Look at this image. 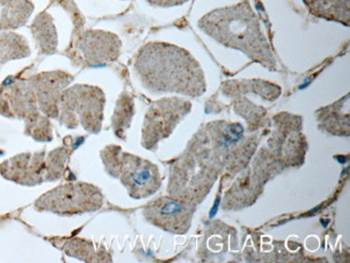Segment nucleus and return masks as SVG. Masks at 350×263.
Returning a JSON list of instances; mask_svg holds the SVG:
<instances>
[{
  "label": "nucleus",
  "mask_w": 350,
  "mask_h": 263,
  "mask_svg": "<svg viewBox=\"0 0 350 263\" xmlns=\"http://www.w3.org/2000/svg\"><path fill=\"white\" fill-rule=\"evenodd\" d=\"M134 71L150 93H176L196 99L207 89L201 65L189 51L172 43L145 45L135 58Z\"/></svg>",
  "instance_id": "nucleus-1"
},
{
  "label": "nucleus",
  "mask_w": 350,
  "mask_h": 263,
  "mask_svg": "<svg viewBox=\"0 0 350 263\" xmlns=\"http://www.w3.org/2000/svg\"><path fill=\"white\" fill-rule=\"evenodd\" d=\"M198 27L222 46L241 51L269 71L276 69V61L259 18L247 0L207 13L198 21Z\"/></svg>",
  "instance_id": "nucleus-2"
},
{
  "label": "nucleus",
  "mask_w": 350,
  "mask_h": 263,
  "mask_svg": "<svg viewBox=\"0 0 350 263\" xmlns=\"http://www.w3.org/2000/svg\"><path fill=\"white\" fill-rule=\"evenodd\" d=\"M189 147L222 173L243 171L256 151L254 137H245L239 123L213 121L196 132Z\"/></svg>",
  "instance_id": "nucleus-3"
},
{
  "label": "nucleus",
  "mask_w": 350,
  "mask_h": 263,
  "mask_svg": "<svg viewBox=\"0 0 350 263\" xmlns=\"http://www.w3.org/2000/svg\"><path fill=\"white\" fill-rule=\"evenodd\" d=\"M106 172L121 181L134 200L152 197L162 186L159 167L149 160L123 152L116 145L106 146L100 151Z\"/></svg>",
  "instance_id": "nucleus-4"
},
{
  "label": "nucleus",
  "mask_w": 350,
  "mask_h": 263,
  "mask_svg": "<svg viewBox=\"0 0 350 263\" xmlns=\"http://www.w3.org/2000/svg\"><path fill=\"white\" fill-rule=\"evenodd\" d=\"M220 174L188 146L170 165L168 195L198 205L211 192Z\"/></svg>",
  "instance_id": "nucleus-5"
},
{
  "label": "nucleus",
  "mask_w": 350,
  "mask_h": 263,
  "mask_svg": "<svg viewBox=\"0 0 350 263\" xmlns=\"http://www.w3.org/2000/svg\"><path fill=\"white\" fill-rule=\"evenodd\" d=\"M106 97L100 88L76 84L64 90L59 107V123L69 129L81 125L91 134L102 131Z\"/></svg>",
  "instance_id": "nucleus-6"
},
{
  "label": "nucleus",
  "mask_w": 350,
  "mask_h": 263,
  "mask_svg": "<svg viewBox=\"0 0 350 263\" xmlns=\"http://www.w3.org/2000/svg\"><path fill=\"white\" fill-rule=\"evenodd\" d=\"M104 205V195L94 185L87 182H68L41 195L35 210L57 216H77L93 213Z\"/></svg>",
  "instance_id": "nucleus-7"
},
{
  "label": "nucleus",
  "mask_w": 350,
  "mask_h": 263,
  "mask_svg": "<svg viewBox=\"0 0 350 263\" xmlns=\"http://www.w3.org/2000/svg\"><path fill=\"white\" fill-rule=\"evenodd\" d=\"M191 109V101L181 97H164L154 101L146 112L142 124V147L150 151L158 149L160 142L173 134Z\"/></svg>",
  "instance_id": "nucleus-8"
},
{
  "label": "nucleus",
  "mask_w": 350,
  "mask_h": 263,
  "mask_svg": "<svg viewBox=\"0 0 350 263\" xmlns=\"http://www.w3.org/2000/svg\"><path fill=\"white\" fill-rule=\"evenodd\" d=\"M274 135L269 142V153L277 165H301L307 149L304 135L301 133L302 118L282 112L275 116Z\"/></svg>",
  "instance_id": "nucleus-9"
},
{
  "label": "nucleus",
  "mask_w": 350,
  "mask_h": 263,
  "mask_svg": "<svg viewBox=\"0 0 350 263\" xmlns=\"http://www.w3.org/2000/svg\"><path fill=\"white\" fill-rule=\"evenodd\" d=\"M196 206L170 195L159 197L146 204L142 216L150 225L172 234L183 236L190 230Z\"/></svg>",
  "instance_id": "nucleus-10"
},
{
  "label": "nucleus",
  "mask_w": 350,
  "mask_h": 263,
  "mask_svg": "<svg viewBox=\"0 0 350 263\" xmlns=\"http://www.w3.org/2000/svg\"><path fill=\"white\" fill-rule=\"evenodd\" d=\"M0 114L8 119L23 120L25 125L44 114L27 78L10 76L0 84Z\"/></svg>",
  "instance_id": "nucleus-11"
},
{
  "label": "nucleus",
  "mask_w": 350,
  "mask_h": 263,
  "mask_svg": "<svg viewBox=\"0 0 350 263\" xmlns=\"http://www.w3.org/2000/svg\"><path fill=\"white\" fill-rule=\"evenodd\" d=\"M35 92L41 114L57 119L62 93L72 82L74 77L63 71H44L27 78Z\"/></svg>",
  "instance_id": "nucleus-12"
},
{
  "label": "nucleus",
  "mask_w": 350,
  "mask_h": 263,
  "mask_svg": "<svg viewBox=\"0 0 350 263\" xmlns=\"http://www.w3.org/2000/svg\"><path fill=\"white\" fill-rule=\"evenodd\" d=\"M46 152L21 153L0 163V175L5 180L25 187L46 182Z\"/></svg>",
  "instance_id": "nucleus-13"
},
{
  "label": "nucleus",
  "mask_w": 350,
  "mask_h": 263,
  "mask_svg": "<svg viewBox=\"0 0 350 263\" xmlns=\"http://www.w3.org/2000/svg\"><path fill=\"white\" fill-rule=\"evenodd\" d=\"M78 45L89 67H102L117 61L122 47L116 34L97 29L84 32Z\"/></svg>",
  "instance_id": "nucleus-14"
},
{
  "label": "nucleus",
  "mask_w": 350,
  "mask_h": 263,
  "mask_svg": "<svg viewBox=\"0 0 350 263\" xmlns=\"http://www.w3.org/2000/svg\"><path fill=\"white\" fill-rule=\"evenodd\" d=\"M267 180L256 168H249L226 193L224 210H241L252 205L260 197Z\"/></svg>",
  "instance_id": "nucleus-15"
},
{
  "label": "nucleus",
  "mask_w": 350,
  "mask_h": 263,
  "mask_svg": "<svg viewBox=\"0 0 350 263\" xmlns=\"http://www.w3.org/2000/svg\"><path fill=\"white\" fill-rule=\"evenodd\" d=\"M348 99L349 97L347 95L338 103L318 110L316 112L318 127L336 136H349L348 108L345 112L346 107H348Z\"/></svg>",
  "instance_id": "nucleus-16"
},
{
  "label": "nucleus",
  "mask_w": 350,
  "mask_h": 263,
  "mask_svg": "<svg viewBox=\"0 0 350 263\" xmlns=\"http://www.w3.org/2000/svg\"><path fill=\"white\" fill-rule=\"evenodd\" d=\"M51 243L61 248L69 257L79 259L84 262H111V255L105 248L97 249L90 240L79 238H52Z\"/></svg>",
  "instance_id": "nucleus-17"
},
{
  "label": "nucleus",
  "mask_w": 350,
  "mask_h": 263,
  "mask_svg": "<svg viewBox=\"0 0 350 263\" xmlns=\"http://www.w3.org/2000/svg\"><path fill=\"white\" fill-rule=\"evenodd\" d=\"M0 31L12 32L27 23L33 11L31 0H0Z\"/></svg>",
  "instance_id": "nucleus-18"
},
{
  "label": "nucleus",
  "mask_w": 350,
  "mask_h": 263,
  "mask_svg": "<svg viewBox=\"0 0 350 263\" xmlns=\"http://www.w3.org/2000/svg\"><path fill=\"white\" fill-rule=\"evenodd\" d=\"M31 31L40 53H55L59 45V37L53 18L50 14L46 12L38 14L31 24Z\"/></svg>",
  "instance_id": "nucleus-19"
},
{
  "label": "nucleus",
  "mask_w": 350,
  "mask_h": 263,
  "mask_svg": "<svg viewBox=\"0 0 350 263\" xmlns=\"http://www.w3.org/2000/svg\"><path fill=\"white\" fill-rule=\"evenodd\" d=\"M314 16L349 25V0H303Z\"/></svg>",
  "instance_id": "nucleus-20"
},
{
  "label": "nucleus",
  "mask_w": 350,
  "mask_h": 263,
  "mask_svg": "<svg viewBox=\"0 0 350 263\" xmlns=\"http://www.w3.org/2000/svg\"><path fill=\"white\" fill-rule=\"evenodd\" d=\"M258 94L265 101H275L280 95L278 86L263 82V80H243V82H228L224 84V93L226 97L232 94Z\"/></svg>",
  "instance_id": "nucleus-21"
},
{
  "label": "nucleus",
  "mask_w": 350,
  "mask_h": 263,
  "mask_svg": "<svg viewBox=\"0 0 350 263\" xmlns=\"http://www.w3.org/2000/svg\"><path fill=\"white\" fill-rule=\"evenodd\" d=\"M31 55L27 40L13 32L0 31V68L10 61Z\"/></svg>",
  "instance_id": "nucleus-22"
},
{
  "label": "nucleus",
  "mask_w": 350,
  "mask_h": 263,
  "mask_svg": "<svg viewBox=\"0 0 350 263\" xmlns=\"http://www.w3.org/2000/svg\"><path fill=\"white\" fill-rule=\"evenodd\" d=\"M134 114V99L131 97V94L124 92L120 95L117 101L111 119L114 134L119 137L120 140H126V132L130 129Z\"/></svg>",
  "instance_id": "nucleus-23"
},
{
  "label": "nucleus",
  "mask_w": 350,
  "mask_h": 263,
  "mask_svg": "<svg viewBox=\"0 0 350 263\" xmlns=\"http://www.w3.org/2000/svg\"><path fill=\"white\" fill-rule=\"evenodd\" d=\"M234 97V109L235 112L246 119L247 123L249 125V129H254V127H261V124L264 122V118L267 116V110L262 108V107L256 106L252 101H249L248 99L237 94V95H232Z\"/></svg>",
  "instance_id": "nucleus-24"
},
{
  "label": "nucleus",
  "mask_w": 350,
  "mask_h": 263,
  "mask_svg": "<svg viewBox=\"0 0 350 263\" xmlns=\"http://www.w3.org/2000/svg\"><path fill=\"white\" fill-rule=\"evenodd\" d=\"M72 150L66 146L52 150L46 155V182L61 179Z\"/></svg>",
  "instance_id": "nucleus-25"
},
{
  "label": "nucleus",
  "mask_w": 350,
  "mask_h": 263,
  "mask_svg": "<svg viewBox=\"0 0 350 263\" xmlns=\"http://www.w3.org/2000/svg\"><path fill=\"white\" fill-rule=\"evenodd\" d=\"M149 5L153 7H160V8H170L176 5H181L183 3H188L190 0H146Z\"/></svg>",
  "instance_id": "nucleus-26"
}]
</instances>
